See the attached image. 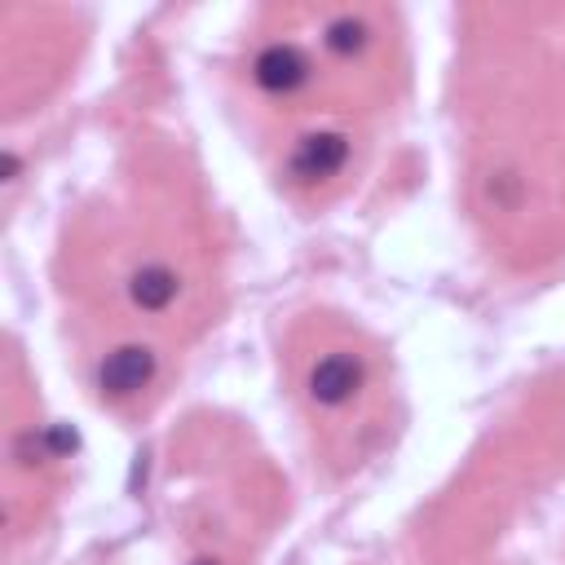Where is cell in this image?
I'll return each mask as SVG.
<instances>
[{
  "instance_id": "1",
  "label": "cell",
  "mask_w": 565,
  "mask_h": 565,
  "mask_svg": "<svg viewBox=\"0 0 565 565\" xmlns=\"http://www.w3.org/2000/svg\"><path fill=\"white\" fill-rule=\"evenodd\" d=\"M344 159H349V137H340V132H309V137L291 150L287 168H291L296 181L309 185V181L335 177V172L344 168Z\"/></svg>"
},
{
  "instance_id": "2",
  "label": "cell",
  "mask_w": 565,
  "mask_h": 565,
  "mask_svg": "<svg viewBox=\"0 0 565 565\" xmlns=\"http://www.w3.org/2000/svg\"><path fill=\"white\" fill-rule=\"evenodd\" d=\"M154 375V353L146 344H119L115 353H106V362L97 366V384L110 397H132L137 388H146Z\"/></svg>"
},
{
  "instance_id": "3",
  "label": "cell",
  "mask_w": 565,
  "mask_h": 565,
  "mask_svg": "<svg viewBox=\"0 0 565 565\" xmlns=\"http://www.w3.org/2000/svg\"><path fill=\"white\" fill-rule=\"evenodd\" d=\"M362 384V362L349 358V353H327L313 371H309V397L322 402V406H340L358 393Z\"/></svg>"
},
{
  "instance_id": "4",
  "label": "cell",
  "mask_w": 565,
  "mask_h": 565,
  "mask_svg": "<svg viewBox=\"0 0 565 565\" xmlns=\"http://www.w3.org/2000/svg\"><path fill=\"white\" fill-rule=\"evenodd\" d=\"M252 75H256V84H260L265 93L282 97V93H296V88L309 79V62H305V53L291 49V44H269V49L256 57Z\"/></svg>"
},
{
  "instance_id": "5",
  "label": "cell",
  "mask_w": 565,
  "mask_h": 565,
  "mask_svg": "<svg viewBox=\"0 0 565 565\" xmlns=\"http://www.w3.org/2000/svg\"><path fill=\"white\" fill-rule=\"evenodd\" d=\"M128 291H132V305H141L146 313H159V309H168L172 296H177V274L163 269V265H146V269L132 274Z\"/></svg>"
},
{
  "instance_id": "6",
  "label": "cell",
  "mask_w": 565,
  "mask_h": 565,
  "mask_svg": "<svg viewBox=\"0 0 565 565\" xmlns=\"http://www.w3.org/2000/svg\"><path fill=\"white\" fill-rule=\"evenodd\" d=\"M366 44V22L362 18H335L331 26H327V49H335V53H358Z\"/></svg>"
},
{
  "instance_id": "7",
  "label": "cell",
  "mask_w": 565,
  "mask_h": 565,
  "mask_svg": "<svg viewBox=\"0 0 565 565\" xmlns=\"http://www.w3.org/2000/svg\"><path fill=\"white\" fill-rule=\"evenodd\" d=\"M194 565H216V561H194Z\"/></svg>"
}]
</instances>
